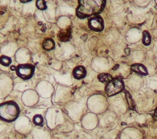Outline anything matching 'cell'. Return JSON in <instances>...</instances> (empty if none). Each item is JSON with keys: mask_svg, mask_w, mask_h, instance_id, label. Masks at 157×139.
I'll return each instance as SVG.
<instances>
[{"mask_svg": "<svg viewBox=\"0 0 157 139\" xmlns=\"http://www.w3.org/2000/svg\"><path fill=\"white\" fill-rule=\"evenodd\" d=\"M76 10L77 17L81 19L90 17L101 13L106 5L102 0H81Z\"/></svg>", "mask_w": 157, "mask_h": 139, "instance_id": "cell-1", "label": "cell"}, {"mask_svg": "<svg viewBox=\"0 0 157 139\" xmlns=\"http://www.w3.org/2000/svg\"><path fill=\"white\" fill-rule=\"evenodd\" d=\"M20 107L13 101H8L0 104V119L12 122L18 119L20 114Z\"/></svg>", "mask_w": 157, "mask_h": 139, "instance_id": "cell-2", "label": "cell"}, {"mask_svg": "<svg viewBox=\"0 0 157 139\" xmlns=\"http://www.w3.org/2000/svg\"><path fill=\"white\" fill-rule=\"evenodd\" d=\"M124 82L120 78L113 79L106 86L105 90L108 97H111L120 93L124 90Z\"/></svg>", "mask_w": 157, "mask_h": 139, "instance_id": "cell-3", "label": "cell"}, {"mask_svg": "<svg viewBox=\"0 0 157 139\" xmlns=\"http://www.w3.org/2000/svg\"><path fill=\"white\" fill-rule=\"evenodd\" d=\"M35 67L30 64H22L16 67V72L20 78L23 80H29L34 75Z\"/></svg>", "mask_w": 157, "mask_h": 139, "instance_id": "cell-4", "label": "cell"}, {"mask_svg": "<svg viewBox=\"0 0 157 139\" xmlns=\"http://www.w3.org/2000/svg\"><path fill=\"white\" fill-rule=\"evenodd\" d=\"M89 27L95 31H101L104 29V21L100 16H96L89 19L88 22Z\"/></svg>", "mask_w": 157, "mask_h": 139, "instance_id": "cell-5", "label": "cell"}, {"mask_svg": "<svg viewBox=\"0 0 157 139\" xmlns=\"http://www.w3.org/2000/svg\"><path fill=\"white\" fill-rule=\"evenodd\" d=\"M74 77L77 80H81L86 77L87 71L83 66L76 67L72 71Z\"/></svg>", "mask_w": 157, "mask_h": 139, "instance_id": "cell-6", "label": "cell"}, {"mask_svg": "<svg viewBox=\"0 0 157 139\" xmlns=\"http://www.w3.org/2000/svg\"><path fill=\"white\" fill-rule=\"evenodd\" d=\"M131 70H132V71H133L139 75H143V76L147 75L148 74L147 68L143 65L140 64H136L133 65L132 67H131Z\"/></svg>", "mask_w": 157, "mask_h": 139, "instance_id": "cell-7", "label": "cell"}, {"mask_svg": "<svg viewBox=\"0 0 157 139\" xmlns=\"http://www.w3.org/2000/svg\"><path fill=\"white\" fill-rule=\"evenodd\" d=\"M42 46L45 50L50 51V50H52L55 48L56 44L54 40H52V38H47L43 42Z\"/></svg>", "mask_w": 157, "mask_h": 139, "instance_id": "cell-8", "label": "cell"}, {"mask_svg": "<svg viewBox=\"0 0 157 139\" xmlns=\"http://www.w3.org/2000/svg\"><path fill=\"white\" fill-rule=\"evenodd\" d=\"M113 79L112 76L108 73H101L98 76V80L102 83H109Z\"/></svg>", "mask_w": 157, "mask_h": 139, "instance_id": "cell-9", "label": "cell"}, {"mask_svg": "<svg viewBox=\"0 0 157 139\" xmlns=\"http://www.w3.org/2000/svg\"><path fill=\"white\" fill-rule=\"evenodd\" d=\"M151 39L150 33L147 31H144L143 33V43L146 46H148L151 43Z\"/></svg>", "mask_w": 157, "mask_h": 139, "instance_id": "cell-10", "label": "cell"}, {"mask_svg": "<svg viewBox=\"0 0 157 139\" xmlns=\"http://www.w3.org/2000/svg\"><path fill=\"white\" fill-rule=\"evenodd\" d=\"M44 118L42 115L36 114L33 118V122L36 126H41L44 123Z\"/></svg>", "mask_w": 157, "mask_h": 139, "instance_id": "cell-11", "label": "cell"}, {"mask_svg": "<svg viewBox=\"0 0 157 139\" xmlns=\"http://www.w3.org/2000/svg\"><path fill=\"white\" fill-rule=\"evenodd\" d=\"M0 64L5 67H8L11 64V59L8 57L3 55L0 57Z\"/></svg>", "mask_w": 157, "mask_h": 139, "instance_id": "cell-12", "label": "cell"}, {"mask_svg": "<svg viewBox=\"0 0 157 139\" xmlns=\"http://www.w3.org/2000/svg\"><path fill=\"white\" fill-rule=\"evenodd\" d=\"M36 6L38 9L40 10H45L47 8L46 2L44 0H38L36 3Z\"/></svg>", "mask_w": 157, "mask_h": 139, "instance_id": "cell-13", "label": "cell"}, {"mask_svg": "<svg viewBox=\"0 0 157 139\" xmlns=\"http://www.w3.org/2000/svg\"><path fill=\"white\" fill-rule=\"evenodd\" d=\"M153 118L155 120H157V107L155 110V112H154V114L153 115Z\"/></svg>", "mask_w": 157, "mask_h": 139, "instance_id": "cell-14", "label": "cell"}, {"mask_svg": "<svg viewBox=\"0 0 157 139\" xmlns=\"http://www.w3.org/2000/svg\"><path fill=\"white\" fill-rule=\"evenodd\" d=\"M32 2V0H30V1H22V0H21V1H20L21 3H29V2Z\"/></svg>", "mask_w": 157, "mask_h": 139, "instance_id": "cell-15", "label": "cell"}]
</instances>
